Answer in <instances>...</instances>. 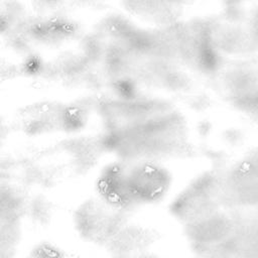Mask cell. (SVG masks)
I'll use <instances>...</instances> for the list:
<instances>
[{"label":"cell","instance_id":"6da1fadb","mask_svg":"<svg viewBox=\"0 0 258 258\" xmlns=\"http://www.w3.org/2000/svg\"><path fill=\"white\" fill-rule=\"evenodd\" d=\"M168 185L167 171L152 163L109 167L99 183L108 203L122 206L157 201Z\"/></svg>","mask_w":258,"mask_h":258}]
</instances>
